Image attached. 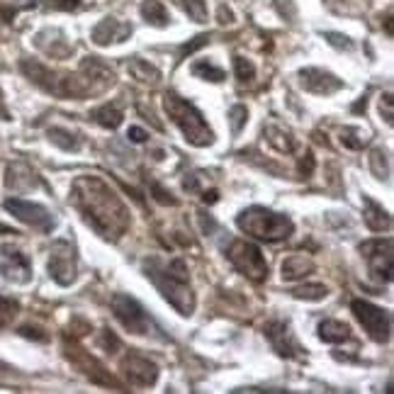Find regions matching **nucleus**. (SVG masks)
<instances>
[{
    "label": "nucleus",
    "mask_w": 394,
    "mask_h": 394,
    "mask_svg": "<svg viewBox=\"0 0 394 394\" xmlns=\"http://www.w3.org/2000/svg\"><path fill=\"white\" fill-rule=\"evenodd\" d=\"M71 200L95 234L108 241H119L127 234L132 217L119 195L95 175H81L73 180Z\"/></svg>",
    "instance_id": "obj_1"
},
{
    "label": "nucleus",
    "mask_w": 394,
    "mask_h": 394,
    "mask_svg": "<svg viewBox=\"0 0 394 394\" xmlns=\"http://www.w3.org/2000/svg\"><path fill=\"white\" fill-rule=\"evenodd\" d=\"M144 273L175 312L183 317L195 312V292L188 282V266L183 258H173L168 263L161 258H149L144 263Z\"/></svg>",
    "instance_id": "obj_2"
},
{
    "label": "nucleus",
    "mask_w": 394,
    "mask_h": 394,
    "mask_svg": "<svg viewBox=\"0 0 394 394\" xmlns=\"http://www.w3.org/2000/svg\"><path fill=\"white\" fill-rule=\"evenodd\" d=\"M164 108H166V115L170 117V122L183 132L185 141H190L193 146H200V149L202 146H210V144L215 141V132H212V127L207 124L205 115L195 108L190 100L175 95V92H166Z\"/></svg>",
    "instance_id": "obj_3"
},
{
    "label": "nucleus",
    "mask_w": 394,
    "mask_h": 394,
    "mask_svg": "<svg viewBox=\"0 0 394 394\" xmlns=\"http://www.w3.org/2000/svg\"><path fill=\"white\" fill-rule=\"evenodd\" d=\"M236 226H239L244 234L253 236L258 241H266V244H275V241H285L292 236L295 231V221L287 215L280 212L266 210V207H248L236 217Z\"/></svg>",
    "instance_id": "obj_4"
},
{
    "label": "nucleus",
    "mask_w": 394,
    "mask_h": 394,
    "mask_svg": "<svg viewBox=\"0 0 394 394\" xmlns=\"http://www.w3.org/2000/svg\"><path fill=\"white\" fill-rule=\"evenodd\" d=\"M226 258H229L231 266H234L241 275L248 277V280L263 282L268 277V261L256 244H248V241H241V239L231 241V244L226 246Z\"/></svg>",
    "instance_id": "obj_5"
},
{
    "label": "nucleus",
    "mask_w": 394,
    "mask_h": 394,
    "mask_svg": "<svg viewBox=\"0 0 394 394\" xmlns=\"http://www.w3.org/2000/svg\"><path fill=\"white\" fill-rule=\"evenodd\" d=\"M112 314L129 333H137V336H149V333L156 331L154 322L146 314V309L132 297V295H124V292H117L112 297Z\"/></svg>",
    "instance_id": "obj_6"
},
{
    "label": "nucleus",
    "mask_w": 394,
    "mask_h": 394,
    "mask_svg": "<svg viewBox=\"0 0 394 394\" xmlns=\"http://www.w3.org/2000/svg\"><path fill=\"white\" fill-rule=\"evenodd\" d=\"M355 319L360 322V326L365 328L373 341L377 343H387L392 336V314L382 307H375L373 302H365V299H353L351 304Z\"/></svg>",
    "instance_id": "obj_7"
},
{
    "label": "nucleus",
    "mask_w": 394,
    "mask_h": 394,
    "mask_svg": "<svg viewBox=\"0 0 394 394\" xmlns=\"http://www.w3.org/2000/svg\"><path fill=\"white\" fill-rule=\"evenodd\" d=\"M3 207H6V210L10 212L17 221H22V224L41 231V234H52L54 226H57L54 215L46 210L44 205H39V202L22 200V197H8V200L3 202Z\"/></svg>",
    "instance_id": "obj_8"
},
{
    "label": "nucleus",
    "mask_w": 394,
    "mask_h": 394,
    "mask_svg": "<svg viewBox=\"0 0 394 394\" xmlns=\"http://www.w3.org/2000/svg\"><path fill=\"white\" fill-rule=\"evenodd\" d=\"M392 251H394L392 239H373L360 244V253L368 261V270L375 280L392 282V258H394Z\"/></svg>",
    "instance_id": "obj_9"
},
{
    "label": "nucleus",
    "mask_w": 394,
    "mask_h": 394,
    "mask_svg": "<svg viewBox=\"0 0 394 394\" xmlns=\"http://www.w3.org/2000/svg\"><path fill=\"white\" fill-rule=\"evenodd\" d=\"M49 275L57 285L68 287L78 275V258H76V248L68 241H54L52 253H49Z\"/></svg>",
    "instance_id": "obj_10"
},
{
    "label": "nucleus",
    "mask_w": 394,
    "mask_h": 394,
    "mask_svg": "<svg viewBox=\"0 0 394 394\" xmlns=\"http://www.w3.org/2000/svg\"><path fill=\"white\" fill-rule=\"evenodd\" d=\"M0 277L15 285H27L32 280V263L20 248L3 244L0 246Z\"/></svg>",
    "instance_id": "obj_11"
},
{
    "label": "nucleus",
    "mask_w": 394,
    "mask_h": 394,
    "mask_svg": "<svg viewBox=\"0 0 394 394\" xmlns=\"http://www.w3.org/2000/svg\"><path fill=\"white\" fill-rule=\"evenodd\" d=\"M66 355L73 360V365H76L78 370H83V375H86L90 382L105 384V387H112V389H119V382L112 377V375H110V370H105V365L100 363L97 358H92L88 351L73 346V348H66Z\"/></svg>",
    "instance_id": "obj_12"
},
{
    "label": "nucleus",
    "mask_w": 394,
    "mask_h": 394,
    "mask_svg": "<svg viewBox=\"0 0 394 394\" xmlns=\"http://www.w3.org/2000/svg\"><path fill=\"white\" fill-rule=\"evenodd\" d=\"M266 338L270 341L273 351L282 358H302V346L297 343L295 333L290 331V324L285 322H268L263 328Z\"/></svg>",
    "instance_id": "obj_13"
},
{
    "label": "nucleus",
    "mask_w": 394,
    "mask_h": 394,
    "mask_svg": "<svg viewBox=\"0 0 394 394\" xmlns=\"http://www.w3.org/2000/svg\"><path fill=\"white\" fill-rule=\"evenodd\" d=\"M122 370L132 387H154L159 380V365L139 353H129L122 360Z\"/></svg>",
    "instance_id": "obj_14"
},
{
    "label": "nucleus",
    "mask_w": 394,
    "mask_h": 394,
    "mask_svg": "<svg viewBox=\"0 0 394 394\" xmlns=\"http://www.w3.org/2000/svg\"><path fill=\"white\" fill-rule=\"evenodd\" d=\"M299 83H302L304 90L314 92V95H333L343 88L341 78L333 76L331 71H324V68H302Z\"/></svg>",
    "instance_id": "obj_15"
},
{
    "label": "nucleus",
    "mask_w": 394,
    "mask_h": 394,
    "mask_svg": "<svg viewBox=\"0 0 394 394\" xmlns=\"http://www.w3.org/2000/svg\"><path fill=\"white\" fill-rule=\"evenodd\" d=\"M129 35H132V25L117 20V17H105V20H100L92 27L90 39L92 44L97 46H110V44H119V41L129 39Z\"/></svg>",
    "instance_id": "obj_16"
},
{
    "label": "nucleus",
    "mask_w": 394,
    "mask_h": 394,
    "mask_svg": "<svg viewBox=\"0 0 394 394\" xmlns=\"http://www.w3.org/2000/svg\"><path fill=\"white\" fill-rule=\"evenodd\" d=\"M78 71H81L83 76L92 83L95 92H103V90H108L110 86H115V71L103 61V59L86 57L81 61V68H78Z\"/></svg>",
    "instance_id": "obj_17"
},
{
    "label": "nucleus",
    "mask_w": 394,
    "mask_h": 394,
    "mask_svg": "<svg viewBox=\"0 0 394 394\" xmlns=\"http://www.w3.org/2000/svg\"><path fill=\"white\" fill-rule=\"evenodd\" d=\"M20 68H22V73L35 83V86L41 88V90L52 92V95H57L59 92V73H54L52 68H46L44 63L25 59V61L20 63Z\"/></svg>",
    "instance_id": "obj_18"
},
{
    "label": "nucleus",
    "mask_w": 394,
    "mask_h": 394,
    "mask_svg": "<svg viewBox=\"0 0 394 394\" xmlns=\"http://www.w3.org/2000/svg\"><path fill=\"white\" fill-rule=\"evenodd\" d=\"M363 219L370 231L392 229V217H389V212L384 210L382 205H377L373 197H368V195H363Z\"/></svg>",
    "instance_id": "obj_19"
},
{
    "label": "nucleus",
    "mask_w": 394,
    "mask_h": 394,
    "mask_svg": "<svg viewBox=\"0 0 394 394\" xmlns=\"http://www.w3.org/2000/svg\"><path fill=\"white\" fill-rule=\"evenodd\" d=\"M314 273V261L304 253H292L282 261V280H302Z\"/></svg>",
    "instance_id": "obj_20"
},
{
    "label": "nucleus",
    "mask_w": 394,
    "mask_h": 394,
    "mask_svg": "<svg viewBox=\"0 0 394 394\" xmlns=\"http://www.w3.org/2000/svg\"><path fill=\"white\" fill-rule=\"evenodd\" d=\"M263 137H266V141L270 144L275 151H280V154H292L295 146H297V141H295V137L290 134V129L280 127V124L275 122L263 127Z\"/></svg>",
    "instance_id": "obj_21"
},
{
    "label": "nucleus",
    "mask_w": 394,
    "mask_h": 394,
    "mask_svg": "<svg viewBox=\"0 0 394 394\" xmlns=\"http://www.w3.org/2000/svg\"><path fill=\"white\" fill-rule=\"evenodd\" d=\"M139 12H141L144 22H149L151 27H168L170 22V12L166 10L161 0H144Z\"/></svg>",
    "instance_id": "obj_22"
},
{
    "label": "nucleus",
    "mask_w": 394,
    "mask_h": 394,
    "mask_svg": "<svg viewBox=\"0 0 394 394\" xmlns=\"http://www.w3.org/2000/svg\"><path fill=\"white\" fill-rule=\"evenodd\" d=\"M319 338L324 343H343L351 338V326L343 322H336V319H326V322L319 324Z\"/></svg>",
    "instance_id": "obj_23"
},
{
    "label": "nucleus",
    "mask_w": 394,
    "mask_h": 394,
    "mask_svg": "<svg viewBox=\"0 0 394 394\" xmlns=\"http://www.w3.org/2000/svg\"><path fill=\"white\" fill-rule=\"evenodd\" d=\"M129 73H132V78H137V81L141 83H151V86H156V83L161 81V71L154 66V63L144 61V59H129L127 63Z\"/></svg>",
    "instance_id": "obj_24"
},
{
    "label": "nucleus",
    "mask_w": 394,
    "mask_h": 394,
    "mask_svg": "<svg viewBox=\"0 0 394 394\" xmlns=\"http://www.w3.org/2000/svg\"><path fill=\"white\" fill-rule=\"evenodd\" d=\"M92 119L105 129H117L124 119V112L119 110V105L110 103V105H103V108H97L95 112H92Z\"/></svg>",
    "instance_id": "obj_25"
},
{
    "label": "nucleus",
    "mask_w": 394,
    "mask_h": 394,
    "mask_svg": "<svg viewBox=\"0 0 394 394\" xmlns=\"http://www.w3.org/2000/svg\"><path fill=\"white\" fill-rule=\"evenodd\" d=\"M46 137H49V141H52L54 146H59L61 151H78L81 149V139H78L73 132H68V129L52 127L49 132H46Z\"/></svg>",
    "instance_id": "obj_26"
},
{
    "label": "nucleus",
    "mask_w": 394,
    "mask_h": 394,
    "mask_svg": "<svg viewBox=\"0 0 394 394\" xmlns=\"http://www.w3.org/2000/svg\"><path fill=\"white\" fill-rule=\"evenodd\" d=\"M295 299H304V302H319L328 295V287L322 282H307V285H299L290 292Z\"/></svg>",
    "instance_id": "obj_27"
},
{
    "label": "nucleus",
    "mask_w": 394,
    "mask_h": 394,
    "mask_svg": "<svg viewBox=\"0 0 394 394\" xmlns=\"http://www.w3.org/2000/svg\"><path fill=\"white\" fill-rule=\"evenodd\" d=\"M370 170H373L375 178L389 180V175H392V164H389L387 151H384V149H373V151H370Z\"/></svg>",
    "instance_id": "obj_28"
},
{
    "label": "nucleus",
    "mask_w": 394,
    "mask_h": 394,
    "mask_svg": "<svg viewBox=\"0 0 394 394\" xmlns=\"http://www.w3.org/2000/svg\"><path fill=\"white\" fill-rule=\"evenodd\" d=\"M193 76H197V78H202V81H210V83H221L224 81V71H221L219 66H215V63H210V61H195L193 63Z\"/></svg>",
    "instance_id": "obj_29"
},
{
    "label": "nucleus",
    "mask_w": 394,
    "mask_h": 394,
    "mask_svg": "<svg viewBox=\"0 0 394 394\" xmlns=\"http://www.w3.org/2000/svg\"><path fill=\"white\" fill-rule=\"evenodd\" d=\"M180 6H183V10L188 12L190 20L197 22V25L207 22V17H210V12H207V3H205V0H180Z\"/></svg>",
    "instance_id": "obj_30"
},
{
    "label": "nucleus",
    "mask_w": 394,
    "mask_h": 394,
    "mask_svg": "<svg viewBox=\"0 0 394 394\" xmlns=\"http://www.w3.org/2000/svg\"><path fill=\"white\" fill-rule=\"evenodd\" d=\"M234 73L241 83H251L253 78H256V66H253V61H248V59L234 57Z\"/></svg>",
    "instance_id": "obj_31"
},
{
    "label": "nucleus",
    "mask_w": 394,
    "mask_h": 394,
    "mask_svg": "<svg viewBox=\"0 0 394 394\" xmlns=\"http://www.w3.org/2000/svg\"><path fill=\"white\" fill-rule=\"evenodd\" d=\"M368 141V137L363 134V129H343L341 132V144L348 149H363V144Z\"/></svg>",
    "instance_id": "obj_32"
},
{
    "label": "nucleus",
    "mask_w": 394,
    "mask_h": 394,
    "mask_svg": "<svg viewBox=\"0 0 394 394\" xmlns=\"http://www.w3.org/2000/svg\"><path fill=\"white\" fill-rule=\"evenodd\" d=\"M246 119H248V110L244 108V105H234V108L229 110V122H231V132L239 134L241 129H244Z\"/></svg>",
    "instance_id": "obj_33"
},
{
    "label": "nucleus",
    "mask_w": 394,
    "mask_h": 394,
    "mask_svg": "<svg viewBox=\"0 0 394 394\" xmlns=\"http://www.w3.org/2000/svg\"><path fill=\"white\" fill-rule=\"evenodd\" d=\"M151 195H154V200L161 202V205H170V207L178 205V200H175L173 195H170L168 190H166L164 185H159V183H151Z\"/></svg>",
    "instance_id": "obj_34"
},
{
    "label": "nucleus",
    "mask_w": 394,
    "mask_h": 394,
    "mask_svg": "<svg viewBox=\"0 0 394 394\" xmlns=\"http://www.w3.org/2000/svg\"><path fill=\"white\" fill-rule=\"evenodd\" d=\"M324 39H326L331 46H336V49H346V52H351V49H353V41H351V37L338 35V32H326V35H324Z\"/></svg>",
    "instance_id": "obj_35"
},
{
    "label": "nucleus",
    "mask_w": 394,
    "mask_h": 394,
    "mask_svg": "<svg viewBox=\"0 0 394 394\" xmlns=\"http://www.w3.org/2000/svg\"><path fill=\"white\" fill-rule=\"evenodd\" d=\"M20 309V304L15 299H8V297H0V324L6 322V319H12Z\"/></svg>",
    "instance_id": "obj_36"
},
{
    "label": "nucleus",
    "mask_w": 394,
    "mask_h": 394,
    "mask_svg": "<svg viewBox=\"0 0 394 394\" xmlns=\"http://www.w3.org/2000/svg\"><path fill=\"white\" fill-rule=\"evenodd\" d=\"M275 8L285 20H295L297 17V8H295V0H275Z\"/></svg>",
    "instance_id": "obj_37"
},
{
    "label": "nucleus",
    "mask_w": 394,
    "mask_h": 394,
    "mask_svg": "<svg viewBox=\"0 0 394 394\" xmlns=\"http://www.w3.org/2000/svg\"><path fill=\"white\" fill-rule=\"evenodd\" d=\"M380 115H384V122L392 124V117H394V100L392 95H384L382 100H380Z\"/></svg>",
    "instance_id": "obj_38"
},
{
    "label": "nucleus",
    "mask_w": 394,
    "mask_h": 394,
    "mask_svg": "<svg viewBox=\"0 0 394 394\" xmlns=\"http://www.w3.org/2000/svg\"><path fill=\"white\" fill-rule=\"evenodd\" d=\"M314 168H317V161H314L312 151H307V154H304V161L299 164V173H302V178H309V175L314 173Z\"/></svg>",
    "instance_id": "obj_39"
},
{
    "label": "nucleus",
    "mask_w": 394,
    "mask_h": 394,
    "mask_svg": "<svg viewBox=\"0 0 394 394\" xmlns=\"http://www.w3.org/2000/svg\"><path fill=\"white\" fill-rule=\"evenodd\" d=\"M207 44V35H200V37H195L190 44H185L183 49H180V57H190V54L195 52V49H200V46Z\"/></svg>",
    "instance_id": "obj_40"
},
{
    "label": "nucleus",
    "mask_w": 394,
    "mask_h": 394,
    "mask_svg": "<svg viewBox=\"0 0 394 394\" xmlns=\"http://www.w3.org/2000/svg\"><path fill=\"white\" fill-rule=\"evenodd\" d=\"M81 6V0H52V8L54 10H63V12H71Z\"/></svg>",
    "instance_id": "obj_41"
},
{
    "label": "nucleus",
    "mask_w": 394,
    "mask_h": 394,
    "mask_svg": "<svg viewBox=\"0 0 394 394\" xmlns=\"http://www.w3.org/2000/svg\"><path fill=\"white\" fill-rule=\"evenodd\" d=\"M127 137H129V141H134V144H144L149 139V132H144L141 127H129Z\"/></svg>",
    "instance_id": "obj_42"
},
{
    "label": "nucleus",
    "mask_w": 394,
    "mask_h": 394,
    "mask_svg": "<svg viewBox=\"0 0 394 394\" xmlns=\"http://www.w3.org/2000/svg\"><path fill=\"white\" fill-rule=\"evenodd\" d=\"M234 22V12L229 10L226 6L219 8V25H231Z\"/></svg>",
    "instance_id": "obj_43"
},
{
    "label": "nucleus",
    "mask_w": 394,
    "mask_h": 394,
    "mask_svg": "<svg viewBox=\"0 0 394 394\" xmlns=\"http://www.w3.org/2000/svg\"><path fill=\"white\" fill-rule=\"evenodd\" d=\"M37 328H30V326H22L20 333L22 336H30V338H37V341H46V333H35Z\"/></svg>",
    "instance_id": "obj_44"
},
{
    "label": "nucleus",
    "mask_w": 394,
    "mask_h": 394,
    "mask_svg": "<svg viewBox=\"0 0 394 394\" xmlns=\"http://www.w3.org/2000/svg\"><path fill=\"white\" fill-rule=\"evenodd\" d=\"M202 200H205L207 205H215V202L219 200V193H217V190H205V193H202Z\"/></svg>",
    "instance_id": "obj_45"
},
{
    "label": "nucleus",
    "mask_w": 394,
    "mask_h": 394,
    "mask_svg": "<svg viewBox=\"0 0 394 394\" xmlns=\"http://www.w3.org/2000/svg\"><path fill=\"white\" fill-rule=\"evenodd\" d=\"M365 108H368V97H360L358 103L353 105V112H360V110L365 112Z\"/></svg>",
    "instance_id": "obj_46"
},
{
    "label": "nucleus",
    "mask_w": 394,
    "mask_h": 394,
    "mask_svg": "<svg viewBox=\"0 0 394 394\" xmlns=\"http://www.w3.org/2000/svg\"><path fill=\"white\" fill-rule=\"evenodd\" d=\"M324 3H326V8H331V10H336V3H338V0H324Z\"/></svg>",
    "instance_id": "obj_47"
}]
</instances>
